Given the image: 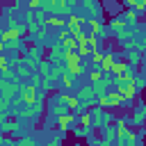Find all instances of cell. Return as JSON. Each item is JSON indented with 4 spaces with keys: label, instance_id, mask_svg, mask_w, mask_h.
I'll list each match as a JSON object with an SVG mask.
<instances>
[{
    "label": "cell",
    "instance_id": "6da1fadb",
    "mask_svg": "<svg viewBox=\"0 0 146 146\" xmlns=\"http://www.w3.org/2000/svg\"><path fill=\"white\" fill-rule=\"evenodd\" d=\"M18 98H21V103H25V105H34V103H36V87H34V84L21 87V89H18Z\"/></svg>",
    "mask_w": 146,
    "mask_h": 146
},
{
    "label": "cell",
    "instance_id": "7a4b0ae2",
    "mask_svg": "<svg viewBox=\"0 0 146 146\" xmlns=\"http://www.w3.org/2000/svg\"><path fill=\"white\" fill-rule=\"evenodd\" d=\"M84 25H87V23H84L80 16H71V18L66 21V30H68L71 34H82V32H84Z\"/></svg>",
    "mask_w": 146,
    "mask_h": 146
},
{
    "label": "cell",
    "instance_id": "3957f363",
    "mask_svg": "<svg viewBox=\"0 0 146 146\" xmlns=\"http://www.w3.org/2000/svg\"><path fill=\"white\" fill-rule=\"evenodd\" d=\"M73 125H75V119H73L71 112L57 116V128H62V130H73Z\"/></svg>",
    "mask_w": 146,
    "mask_h": 146
},
{
    "label": "cell",
    "instance_id": "277c9868",
    "mask_svg": "<svg viewBox=\"0 0 146 146\" xmlns=\"http://www.w3.org/2000/svg\"><path fill=\"white\" fill-rule=\"evenodd\" d=\"M114 57H116L114 52H105V55H103V62H100V71H103V73H107V71L112 73V66H114Z\"/></svg>",
    "mask_w": 146,
    "mask_h": 146
},
{
    "label": "cell",
    "instance_id": "5b68a950",
    "mask_svg": "<svg viewBox=\"0 0 146 146\" xmlns=\"http://www.w3.org/2000/svg\"><path fill=\"white\" fill-rule=\"evenodd\" d=\"M105 98H107V105H114V107L123 105V96H121V94H116V91H110Z\"/></svg>",
    "mask_w": 146,
    "mask_h": 146
},
{
    "label": "cell",
    "instance_id": "8992f818",
    "mask_svg": "<svg viewBox=\"0 0 146 146\" xmlns=\"http://www.w3.org/2000/svg\"><path fill=\"white\" fill-rule=\"evenodd\" d=\"M87 25H89V30H91V34H98V32L103 30V23H100V21H98L96 16H94V18H89V21H87Z\"/></svg>",
    "mask_w": 146,
    "mask_h": 146
},
{
    "label": "cell",
    "instance_id": "52a82bcc",
    "mask_svg": "<svg viewBox=\"0 0 146 146\" xmlns=\"http://www.w3.org/2000/svg\"><path fill=\"white\" fill-rule=\"evenodd\" d=\"M144 114H146V107H144V105H139V107L135 110V123H137V125H141V123H144Z\"/></svg>",
    "mask_w": 146,
    "mask_h": 146
},
{
    "label": "cell",
    "instance_id": "ba28073f",
    "mask_svg": "<svg viewBox=\"0 0 146 146\" xmlns=\"http://www.w3.org/2000/svg\"><path fill=\"white\" fill-rule=\"evenodd\" d=\"M82 5L89 9V11H94L96 14V18H98V14H100V9H98V2L96 0H82Z\"/></svg>",
    "mask_w": 146,
    "mask_h": 146
},
{
    "label": "cell",
    "instance_id": "9c48e42d",
    "mask_svg": "<svg viewBox=\"0 0 146 146\" xmlns=\"http://www.w3.org/2000/svg\"><path fill=\"white\" fill-rule=\"evenodd\" d=\"M46 23H48V25H52V27H66V21H62V18H55V16H52V18H48Z\"/></svg>",
    "mask_w": 146,
    "mask_h": 146
},
{
    "label": "cell",
    "instance_id": "30bf717a",
    "mask_svg": "<svg viewBox=\"0 0 146 146\" xmlns=\"http://www.w3.org/2000/svg\"><path fill=\"white\" fill-rule=\"evenodd\" d=\"M80 125H82V128H91V114H89V112H84V114L80 116Z\"/></svg>",
    "mask_w": 146,
    "mask_h": 146
},
{
    "label": "cell",
    "instance_id": "8fae6325",
    "mask_svg": "<svg viewBox=\"0 0 146 146\" xmlns=\"http://www.w3.org/2000/svg\"><path fill=\"white\" fill-rule=\"evenodd\" d=\"M103 55H105V52L94 50V52H91V62H94V64H100V62H103Z\"/></svg>",
    "mask_w": 146,
    "mask_h": 146
},
{
    "label": "cell",
    "instance_id": "7c38bea8",
    "mask_svg": "<svg viewBox=\"0 0 146 146\" xmlns=\"http://www.w3.org/2000/svg\"><path fill=\"white\" fill-rule=\"evenodd\" d=\"M0 71L5 73V71H9V62H7V57L5 55H0Z\"/></svg>",
    "mask_w": 146,
    "mask_h": 146
},
{
    "label": "cell",
    "instance_id": "4fadbf2b",
    "mask_svg": "<svg viewBox=\"0 0 146 146\" xmlns=\"http://www.w3.org/2000/svg\"><path fill=\"white\" fill-rule=\"evenodd\" d=\"M30 57L39 62V59H41V50H39V48H32V50H30Z\"/></svg>",
    "mask_w": 146,
    "mask_h": 146
},
{
    "label": "cell",
    "instance_id": "5bb4252c",
    "mask_svg": "<svg viewBox=\"0 0 146 146\" xmlns=\"http://www.w3.org/2000/svg\"><path fill=\"white\" fill-rule=\"evenodd\" d=\"M103 80V71H94L91 73V82H100Z\"/></svg>",
    "mask_w": 146,
    "mask_h": 146
},
{
    "label": "cell",
    "instance_id": "9a60e30c",
    "mask_svg": "<svg viewBox=\"0 0 146 146\" xmlns=\"http://www.w3.org/2000/svg\"><path fill=\"white\" fill-rule=\"evenodd\" d=\"M18 146H34V141H32L30 137H25V139H21V141H18Z\"/></svg>",
    "mask_w": 146,
    "mask_h": 146
}]
</instances>
